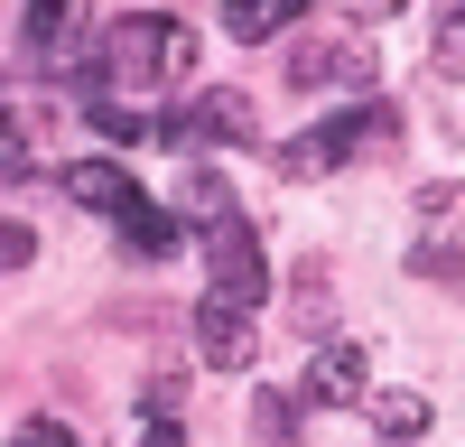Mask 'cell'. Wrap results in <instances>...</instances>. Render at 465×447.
Wrapping results in <instances>:
<instances>
[{"label":"cell","instance_id":"obj_10","mask_svg":"<svg viewBox=\"0 0 465 447\" xmlns=\"http://www.w3.org/2000/svg\"><path fill=\"white\" fill-rule=\"evenodd\" d=\"M168 140H252V103H242V94H205Z\"/></svg>","mask_w":465,"mask_h":447},{"label":"cell","instance_id":"obj_5","mask_svg":"<svg viewBox=\"0 0 465 447\" xmlns=\"http://www.w3.org/2000/svg\"><path fill=\"white\" fill-rule=\"evenodd\" d=\"M196 354L214 363V372H252L261 363V335H252V308H242V298H205V308H196Z\"/></svg>","mask_w":465,"mask_h":447},{"label":"cell","instance_id":"obj_17","mask_svg":"<svg viewBox=\"0 0 465 447\" xmlns=\"http://www.w3.org/2000/svg\"><path fill=\"white\" fill-rule=\"evenodd\" d=\"M10 447H74V429H65V420H28Z\"/></svg>","mask_w":465,"mask_h":447},{"label":"cell","instance_id":"obj_19","mask_svg":"<svg viewBox=\"0 0 465 447\" xmlns=\"http://www.w3.org/2000/svg\"><path fill=\"white\" fill-rule=\"evenodd\" d=\"M140 447H186V438H177V429H168V410H159V429H149V438H140Z\"/></svg>","mask_w":465,"mask_h":447},{"label":"cell","instance_id":"obj_12","mask_svg":"<svg viewBox=\"0 0 465 447\" xmlns=\"http://www.w3.org/2000/svg\"><path fill=\"white\" fill-rule=\"evenodd\" d=\"M84 122H94V131H112V140H149V112H122V103H103V94L84 103Z\"/></svg>","mask_w":465,"mask_h":447},{"label":"cell","instance_id":"obj_6","mask_svg":"<svg viewBox=\"0 0 465 447\" xmlns=\"http://www.w3.org/2000/svg\"><path fill=\"white\" fill-rule=\"evenodd\" d=\"M19 47L37 65H65L74 74V47H84V0H28L19 10Z\"/></svg>","mask_w":465,"mask_h":447},{"label":"cell","instance_id":"obj_16","mask_svg":"<svg viewBox=\"0 0 465 447\" xmlns=\"http://www.w3.org/2000/svg\"><path fill=\"white\" fill-rule=\"evenodd\" d=\"M28 252H37L28 224H0V271H28Z\"/></svg>","mask_w":465,"mask_h":447},{"label":"cell","instance_id":"obj_15","mask_svg":"<svg viewBox=\"0 0 465 447\" xmlns=\"http://www.w3.org/2000/svg\"><path fill=\"white\" fill-rule=\"evenodd\" d=\"M438 74H465V10L438 28Z\"/></svg>","mask_w":465,"mask_h":447},{"label":"cell","instance_id":"obj_2","mask_svg":"<svg viewBox=\"0 0 465 447\" xmlns=\"http://www.w3.org/2000/svg\"><path fill=\"white\" fill-rule=\"evenodd\" d=\"M103 65L122 74V84H168V74L196 65V37H186L177 19L131 10V19H112V28H103Z\"/></svg>","mask_w":465,"mask_h":447},{"label":"cell","instance_id":"obj_18","mask_svg":"<svg viewBox=\"0 0 465 447\" xmlns=\"http://www.w3.org/2000/svg\"><path fill=\"white\" fill-rule=\"evenodd\" d=\"M344 10H354V19H401L410 0H344Z\"/></svg>","mask_w":465,"mask_h":447},{"label":"cell","instance_id":"obj_14","mask_svg":"<svg viewBox=\"0 0 465 447\" xmlns=\"http://www.w3.org/2000/svg\"><path fill=\"white\" fill-rule=\"evenodd\" d=\"M0 177H28V131L0 112Z\"/></svg>","mask_w":465,"mask_h":447},{"label":"cell","instance_id":"obj_11","mask_svg":"<svg viewBox=\"0 0 465 447\" xmlns=\"http://www.w3.org/2000/svg\"><path fill=\"white\" fill-rule=\"evenodd\" d=\"M363 420L381 438H419V429H429V401H419V392H363Z\"/></svg>","mask_w":465,"mask_h":447},{"label":"cell","instance_id":"obj_3","mask_svg":"<svg viewBox=\"0 0 465 447\" xmlns=\"http://www.w3.org/2000/svg\"><path fill=\"white\" fill-rule=\"evenodd\" d=\"M381 131H391V112L381 103H363V112H335V122H317V131H298L289 149H280V177H335L354 149H372Z\"/></svg>","mask_w":465,"mask_h":447},{"label":"cell","instance_id":"obj_8","mask_svg":"<svg viewBox=\"0 0 465 447\" xmlns=\"http://www.w3.org/2000/svg\"><path fill=\"white\" fill-rule=\"evenodd\" d=\"M289 84H307V94H335V84H372V65H363L354 47H307V37H298Z\"/></svg>","mask_w":465,"mask_h":447},{"label":"cell","instance_id":"obj_13","mask_svg":"<svg viewBox=\"0 0 465 447\" xmlns=\"http://www.w3.org/2000/svg\"><path fill=\"white\" fill-rule=\"evenodd\" d=\"M177 205H186V214H205V224H214V214H223L232 196H223V177H214V168H196V177H186V186H177Z\"/></svg>","mask_w":465,"mask_h":447},{"label":"cell","instance_id":"obj_1","mask_svg":"<svg viewBox=\"0 0 465 447\" xmlns=\"http://www.w3.org/2000/svg\"><path fill=\"white\" fill-rule=\"evenodd\" d=\"M65 196H74V205H94V214H112V224H122V243L149 252V261H168V252L186 243L177 224H168V205H149L112 159H74V168H65Z\"/></svg>","mask_w":465,"mask_h":447},{"label":"cell","instance_id":"obj_7","mask_svg":"<svg viewBox=\"0 0 465 447\" xmlns=\"http://www.w3.org/2000/svg\"><path fill=\"white\" fill-rule=\"evenodd\" d=\"M363 372H372L363 345H326L317 363H307V401H317V410H363V392H372Z\"/></svg>","mask_w":465,"mask_h":447},{"label":"cell","instance_id":"obj_9","mask_svg":"<svg viewBox=\"0 0 465 447\" xmlns=\"http://www.w3.org/2000/svg\"><path fill=\"white\" fill-rule=\"evenodd\" d=\"M307 19V0H223V37H242V47H261V37H289Z\"/></svg>","mask_w":465,"mask_h":447},{"label":"cell","instance_id":"obj_4","mask_svg":"<svg viewBox=\"0 0 465 447\" xmlns=\"http://www.w3.org/2000/svg\"><path fill=\"white\" fill-rule=\"evenodd\" d=\"M205 261H214V289H223V298L261 308V289H270V271H261V233H252V224L232 214V205L205 224Z\"/></svg>","mask_w":465,"mask_h":447}]
</instances>
